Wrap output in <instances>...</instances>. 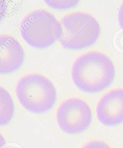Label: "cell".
<instances>
[{"label":"cell","instance_id":"8","mask_svg":"<svg viewBox=\"0 0 123 148\" xmlns=\"http://www.w3.org/2000/svg\"><path fill=\"white\" fill-rule=\"evenodd\" d=\"M15 113V105L10 93L0 86V126L10 122Z\"/></svg>","mask_w":123,"mask_h":148},{"label":"cell","instance_id":"7","mask_svg":"<svg viewBox=\"0 0 123 148\" xmlns=\"http://www.w3.org/2000/svg\"><path fill=\"white\" fill-rule=\"evenodd\" d=\"M25 58L22 45L13 36L0 35V74L10 73L21 67Z\"/></svg>","mask_w":123,"mask_h":148},{"label":"cell","instance_id":"1","mask_svg":"<svg viewBox=\"0 0 123 148\" xmlns=\"http://www.w3.org/2000/svg\"><path fill=\"white\" fill-rule=\"evenodd\" d=\"M73 82L80 90L95 93L108 88L114 79L115 69L107 55L90 51L80 56L72 68Z\"/></svg>","mask_w":123,"mask_h":148},{"label":"cell","instance_id":"13","mask_svg":"<svg viewBox=\"0 0 123 148\" xmlns=\"http://www.w3.org/2000/svg\"><path fill=\"white\" fill-rule=\"evenodd\" d=\"M6 144V140L2 134H0V148H3Z\"/></svg>","mask_w":123,"mask_h":148},{"label":"cell","instance_id":"3","mask_svg":"<svg viewBox=\"0 0 123 148\" xmlns=\"http://www.w3.org/2000/svg\"><path fill=\"white\" fill-rule=\"evenodd\" d=\"M62 34L60 42L65 49L79 50L92 45L99 38L100 26L93 16L76 12L61 19Z\"/></svg>","mask_w":123,"mask_h":148},{"label":"cell","instance_id":"9","mask_svg":"<svg viewBox=\"0 0 123 148\" xmlns=\"http://www.w3.org/2000/svg\"><path fill=\"white\" fill-rule=\"evenodd\" d=\"M45 3L54 8L67 9L74 7L78 1H45Z\"/></svg>","mask_w":123,"mask_h":148},{"label":"cell","instance_id":"6","mask_svg":"<svg viewBox=\"0 0 123 148\" xmlns=\"http://www.w3.org/2000/svg\"><path fill=\"white\" fill-rule=\"evenodd\" d=\"M99 121L106 126L123 123V88H115L103 95L96 107Z\"/></svg>","mask_w":123,"mask_h":148},{"label":"cell","instance_id":"5","mask_svg":"<svg viewBox=\"0 0 123 148\" xmlns=\"http://www.w3.org/2000/svg\"><path fill=\"white\" fill-rule=\"evenodd\" d=\"M92 112L88 104L79 98H69L61 103L56 112V121L63 132L79 134L90 127Z\"/></svg>","mask_w":123,"mask_h":148},{"label":"cell","instance_id":"11","mask_svg":"<svg viewBox=\"0 0 123 148\" xmlns=\"http://www.w3.org/2000/svg\"><path fill=\"white\" fill-rule=\"evenodd\" d=\"M7 10V4L6 1L0 0V21H1L6 14Z\"/></svg>","mask_w":123,"mask_h":148},{"label":"cell","instance_id":"10","mask_svg":"<svg viewBox=\"0 0 123 148\" xmlns=\"http://www.w3.org/2000/svg\"><path fill=\"white\" fill-rule=\"evenodd\" d=\"M82 148H111L106 142L101 140H92L85 145Z\"/></svg>","mask_w":123,"mask_h":148},{"label":"cell","instance_id":"4","mask_svg":"<svg viewBox=\"0 0 123 148\" xmlns=\"http://www.w3.org/2000/svg\"><path fill=\"white\" fill-rule=\"evenodd\" d=\"M20 29L25 42L37 49L49 47L60 38L62 34L61 23L51 13L42 9L25 16Z\"/></svg>","mask_w":123,"mask_h":148},{"label":"cell","instance_id":"2","mask_svg":"<svg viewBox=\"0 0 123 148\" xmlns=\"http://www.w3.org/2000/svg\"><path fill=\"white\" fill-rule=\"evenodd\" d=\"M16 93L21 105L34 114L48 112L56 100V91L53 83L38 73L28 74L19 80Z\"/></svg>","mask_w":123,"mask_h":148},{"label":"cell","instance_id":"12","mask_svg":"<svg viewBox=\"0 0 123 148\" xmlns=\"http://www.w3.org/2000/svg\"><path fill=\"white\" fill-rule=\"evenodd\" d=\"M118 21L121 27L123 29V3L121 4L119 10Z\"/></svg>","mask_w":123,"mask_h":148}]
</instances>
